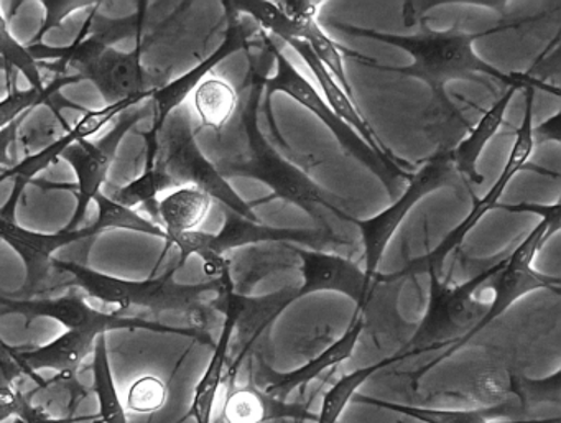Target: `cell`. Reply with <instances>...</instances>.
I'll use <instances>...</instances> for the list:
<instances>
[{"label":"cell","mask_w":561,"mask_h":423,"mask_svg":"<svg viewBox=\"0 0 561 423\" xmlns=\"http://www.w3.org/2000/svg\"><path fill=\"white\" fill-rule=\"evenodd\" d=\"M27 399L28 393L21 389L19 379L0 370V423L12 416L19 419Z\"/></svg>","instance_id":"40"},{"label":"cell","mask_w":561,"mask_h":423,"mask_svg":"<svg viewBox=\"0 0 561 423\" xmlns=\"http://www.w3.org/2000/svg\"><path fill=\"white\" fill-rule=\"evenodd\" d=\"M264 44L267 45L268 52H271L274 60L277 61V70H275L274 77L265 78L262 103L271 104L272 94L274 93L287 94L291 100L297 101L298 104H301V106L307 107L310 113H313L314 116L331 130V134L336 137L341 147H343L351 157L364 163L374 175L379 176L380 182H382L387 188L396 192L400 183L410 182L412 173L407 172V170L390 169L389 165H386V163L367 147V144L364 142L350 126H346V124L331 111L328 104H324V101L321 100L317 90L308 83L307 78L298 73L294 65L285 58L275 38L272 37V35L265 34V32Z\"/></svg>","instance_id":"6"},{"label":"cell","mask_w":561,"mask_h":423,"mask_svg":"<svg viewBox=\"0 0 561 423\" xmlns=\"http://www.w3.org/2000/svg\"><path fill=\"white\" fill-rule=\"evenodd\" d=\"M222 317L225 320H222L221 333H219L218 343L215 344L211 359L193 390L188 412L182 416V420H179V423H185L188 420H193L195 423H213V413H215L216 402H218L219 390L228 380L232 330H234L231 315L225 313Z\"/></svg>","instance_id":"25"},{"label":"cell","mask_w":561,"mask_h":423,"mask_svg":"<svg viewBox=\"0 0 561 423\" xmlns=\"http://www.w3.org/2000/svg\"><path fill=\"white\" fill-rule=\"evenodd\" d=\"M167 399V387L157 377L137 379L127 392V407L136 413H152L162 409Z\"/></svg>","instance_id":"37"},{"label":"cell","mask_w":561,"mask_h":423,"mask_svg":"<svg viewBox=\"0 0 561 423\" xmlns=\"http://www.w3.org/2000/svg\"><path fill=\"white\" fill-rule=\"evenodd\" d=\"M140 103H144V101L127 100L123 101V103L110 104V106L103 107V110L100 111H87L83 117L78 121L77 126L71 127L67 134H64L60 139L55 140L51 146L45 147L44 150H38L34 156H28L24 162L2 173V175H0V183L14 180V190H12L9 202L5 203L4 208H0V216H4V218L8 219H15V208H18L19 199H21L27 183L31 182L38 172L47 169L51 163L57 162L61 153H64L71 144L78 142V140H87L88 137L94 136V134L100 133L110 121L116 119L117 116L126 113L130 107L139 106Z\"/></svg>","instance_id":"17"},{"label":"cell","mask_w":561,"mask_h":423,"mask_svg":"<svg viewBox=\"0 0 561 423\" xmlns=\"http://www.w3.org/2000/svg\"><path fill=\"white\" fill-rule=\"evenodd\" d=\"M265 242H290L311 248V251H337L347 248L350 242L341 241L328 235L323 229H291L271 228L259 221H249L234 213L226 211V222L218 235L205 231L185 232L169 239V248L180 251V261L176 267H183L190 255L202 258L203 265L225 259V254L245 245L265 244Z\"/></svg>","instance_id":"7"},{"label":"cell","mask_w":561,"mask_h":423,"mask_svg":"<svg viewBox=\"0 0 561 423\" xmlns=\"http://www.w3.org/2000/svg\"><path fill=\"white\" fill-rule=\"evenodd\" d=\"M0 341H4V340H2V338H0Z\"/></svg>","instance_id":"46"},{"label":"cell","mask_w":561,"mask_h":423,"mask_svg":"<svg viewBox=\"0 0 561 423\" xmlns=\"http://www.w3.org/2000/svg\"><path fill=\"white\" fill-rule=\"evenodd\" d=\"M402 354L396 353L392 354V356L386 357V359L377 361V363L370 364V366L359 367V369L340 377V379L324 392L323 400H321L320 412L317 413L314 423H340L344 410L353 402L357 390H359L374 374L380 373V370L387 369V367L393 366V364L402 363Z\"/></svg>","instance_id":"29"},{"label":"cell","mask_w":561,"mask_h":423,"mask_svg":"<svg viewBox=\"0 0 561 423\" xmlns=\"http://www.w3.org/2000/svg\"><path fill=\"white\" fill-rule=\"evenodd\" d=\"M534 100H535V88H525V114L524 121H522L520 127L515 133L514 146H512L511 156H508L507 163H505L504 170H502L501 176L497 182L492 185V188L485 193L484 198L476 202L474 208L469 213L468 218L446 236L445 241L430 252L428 255L416 259V261L410 262L407 267L402 271L397 272L400 277L415 278L416 275H428L438 274L439 267H442L445 259L453 251H458L459 245L465 241L466 235L478 225L479 219L491 211L492 208L497 206L499 199H501L502 193L507 188L511 180L517 175L520 170L525 169L528 160H530L531 153L535 149V134H534Z\"/></svg>","instance_id":"13"},{"label":"cell","mask_w":561,"mask_h":423,"mask_svg":"<svg viewBox=\"0 0 561 423\" xmlns=\"http://www.w3.org/2000/svg\"><path fill=\"white\" fill-rule=\"evenodd\" d=\"M61 268L71 275L70 288L84 291L88 297L104 304L117 305L121 310L146 308L150 313H180L192 321L193 330L209 341V330L215 323L216 297L221 294L231 274L225 272L219 278H209L203 284L185 285L175 282L179 267L169 268L160 277L150 281H121L73 261H60Z\"/></svg>","instance_id":"2"},{"label":"cell","mask_w":561,"mask_h":423,"mask_svg":"<svg viewBox=\"0 0 561 423\" xmlns=\"http://www.w3.org/2000/svg\"><path fill=\"white\" fill-rule=\"evenodd\" d=\"M0 60L9 68V88H18L19 73L27 78L31 88L44 90V75L41 64L34 60L27 47L19 44L9 31L8 22L0 14ZM9 90V91H11Z\"/></svg>","instance_id":"34"},{"label":"cell","mask_w":561,"mask_h":423,"mask_svg":"<svg viewBox=\"0 0 561 423\" xmlns=\"http://www.w3.org/2000/svg\"><path fill=\"white\" fill-rule=\"evenodd\" d=\"M147 44H137L133 52L107 48L83 67L77 68L78 77L91 81L101 96L110 104L127 100L149 101L156 91L167 84V73L160 68H147L142 52Z\"/></svg>","instance_id":"16"},{"label":"cell","mask_w":561,"mask_h":423,"mask_svg":"<svg viewBox=\"0 0 561 423\" xmlns=\"http://www.w3.org/2000/svg\"><path fill=\"white\" fill-rule=\"evenodd\" d=\"M93 392L100 405V415L96 423H129L126 407L117 392L111 367L110 353H107L106 334L98 338L93 353Z\"/></svg>","instance_id":"30"},{"label":"cell","mask_w":561,"mask_h":423,"mask_svg":"<svg viewBox=\"0 0 561 423\" xmlns=\"http://www.w3.org/2000/svg\"><path fill=\"white\" fill-rule=\"evenodd\" d=\"M100 336L103 334L96 330H67L45 346L15 350V359L24 376L41 389L45 379L38 370H55L58 377L77 379L84 361L93 356Z\"/></svg>","instance_id":"19"},{"label":"cell","mask_w":561,"mask_h":423,"mask_svg":"<svg viewBox=\"0 0 561 423\" xmlns=\"http://www.w3.org/2000/svg\"><path fill=\"white\" fill-rule=\"evenodd\" d=\"M363 331H366V328H364V317L357 310L350 327L344 331L343 336L334 341L333 344H330L327 350L321 351L313 359L298 367V369L288 370V373H277L267 363L257 359L254 369H252L255 376L254 384L261 387L262 390H265V392L271 393V396L288 400V397L295 390L308 386V384L313 382L314 379H318L321 374L327 373L331 367L340 366L341 363L350 359L353 356L354 350H356L357 343H359Z\"/></svg>","instance_id":"18"},{"label":"cell","mask_w":561,"mask_h":423,"mask_svg":"<svg viewBox=\"0 0 561 423\" xmlns=\"http://www.w3.org/2000/svg\"><path fill=\"white\" fill-rule=\"evenodd\" d=\"M508 252H502L495 258L485 259L482 271L458 287H449L448 282L439 281L438 274H428V307L419 327L413 331L412 338L397 353L402 354L405 361L423 353L442 350V347L446 350L445 353L430 361L425 367L416 370L412 376L413 380L425 376L428 370L451 357L456 351L461 350L474 338L476 328L481 323L489 308V300H482V294L479 291L484 288L488 278L504 264Z\"/></svg>","instance_id":"4"},{"label":"cell","mask_w":561,"mask_h":423,"mask_svg":"<svg viewBox=\"0 0 561 423\" xmlns=\"http://www.w3.org/2000/svg\"><path fill=\"white\" fill-rule=\"evenodd\" d=\"M98 206V218L93 225H90L94 238L110 231V229H129V231L142 232V235L156 236L167 241L165 231L156 222L147 221L139 213L134 209L124 208L117 205L113 199L107 198L104 193H100L93 199Z\"/></svg>","instance_id":"33"},{"label":"cell","mask_w":561,"mask_h":423,"mask_svg":"<svg viewBox=\"0 0 561 423\" xmlns=\"http://www.w3.org/2000/svg\"><path fill=\"white\" fill-rule=\"evenodd\" d=\"M19 419L24 420L25 423H77V416L75 415H54L50 410L45 409L41 403H35L32 393H28L27 402H25Z\"/></svg>","instance_id":"41"},{"label":"cell","mask_w":561,"mask_h":423,"mask_svg":"<svg viewBox=\"0 0 561 423\" xmlns=\"http://www.w3.org/2000/svg\"><path fill=\"white\" fill-rule=\"evenodd\" d=\"M541 215H543V219L540 225L514 251H508L504 264L485 282V290L491 291L492 298L489 300L484 318L476 328L474 336L484 331L489 324L499 320L515 301L520 300L530 291L551 290L557 295L560 294L558 278L538 274L531 267L535 255L538 254L548 236L560 229V205H553L551 208L543 206Z\"/></svg>","instance_id":"9"},{"label":"cell","mask_w":561,"mask_h":423,"mask_svg":"<svg viewBox=\"0 0 561 423\" xmlns=\"http://www.w3.org/2000/svg\"><path fill=\"white\" fill-rule=\"evenodd\" d=\"M515 392L525 402H560V373H554L550 379L514 380Z\"/></svg>","instance_id":"39"},{"label":"cell","mask_w":561,"mask_h":423,"mask_svg":"<svg viewBox=\"0 0 561 423\" xmlns=\"http://www.w3.org/2000/svg\"><path fill=\"white\" fill-rule=\"evenodd\" d=\"M298 28V38L307 42L310 45L311 52L314 57L324 65L331 77L336 80V83L343 88L344 93L354 101V91L351 87L350 78L344 68L343 55L340 52V45L334 44L333 38L327 34L318 24L317 15L301 19V21L294 22Z\"/></svg>","instance_id":"31"},{"label":"cell","mask_w":561,"mask_h":423,"mask_svg":"<svg viewBox=\"0 0 561 423\" xmlns=\"http://www.w3.org/2000/svg\"><path fill=\"white\" fill-rule=\"evenodd\" d=\"M96 4L98 2H88V0H42L47 18H45L44 25L35 35L34 41H32V45L42 44L45 35L60 27L68 15L81 11V9L93 8Z\"/></svg>","instance_id":"38"},{"label":"cell","mask_w":561,"mask_h":423,"mask_svg":"<svg viewBox=\"0 0 561 423\" xmlns=\"http://www.w3.org/2000/svg\"><path fill=\"white\" fill-rule=\"evenodd\" d=\"M231 262L229 274H231L232 287L236 294L249 295L252 288L277 274V272L300 268L298 258V245L290 242H265L261 245H252L251 249L239 255Z\"/></svg>","instance_id":"24"},{"label":"cell","mask_w":561,"mask_h":423,"mask_svg":"<svg viewBox=\"0 0 561 423\" xmlns=\"http://www.w3.org/2000/svg\"><path fill=\"white\" fill-rule=\"evenodd\" d=\"M14 423H25L24 420L18 419Z\"/></svg>","instance_id":"45"},{"label":"cell","mask_w":561,"mask_h":423,"mask_svg":"<svg viewBox=\"0 0 561 423\" xmlns=\"http://www.w3.org/2000/svg\"><path fill=\"white\" fill-rule=\"evenodd\" d=\"M347 34L356 37L374 38L393 47L403 48L412 55L413 64L405 68H390L393 73L403 77L416 78L425 81L433 91L432 101H448L445 87L451 81L469 80L479 83V77L489 78L492 83L511 88H550L541 84L540 81L527 77V75H505L485 64L482 58L472 50L476 38L484 37L485 34H468V32L451 28L446 32L428 31L423 27L420 34L412 37H400V35L380 34V32L364 31V28L340 25Z\"/></svg>","instance_id":"3"},{"label":"cell","mask_w":561,"mask_h":423,"mask_svg":"<svg viewBox=\"0 0 561 423\" xmlns=\"http://www.w3.org/2000/svg\"><path fill=\"white\" fill-rule=\"evenodd\" d=\"M81 81L83 80L78 75H68V77H55L50 83L45 84L44 90L12 88L8 96L0 101V130L31 113L34 107L50 103L65 87L81 83Z\"/></svg>","instance_id":"32"},{"label":"cell","mask_w":561,"mask_h":423,"mask_svg":"<svg viewBox=\"0 0 561 423\" xmlns=\"http://www.w3.org/2000/svg\"><path fill=\"white\" fill-rule=\"evenodd\" d=\"M28 114L22 116L21 119L12 123L11 126L0 130V165H9L12 162L11 159V147L18 142L19 129H21L22 123L27 119Z\"/></svg>","instance_id":"42"},{"label":"cell","mask_w":561,"mask_h":423,"mask_svg":"<svg viewBox=\"0 0 561 423\" xmlns=\"http://www.w3.org/2000/svg\"><path fill=\"white\" fill-rule=\"evenodd\" d=\"M149 169L165 173L176 188L199 190L209 198L221 203L226 211L234 213L249 221H259L252 206L232 190L215 163L209 162L199 149L192 117L185 110H176L170 114L157 134L152 149L146 150V170Z\"/></svg>","instance_id":"5"},{"label":"cell","mask_w":561,"mask_h":423,"mask_svg":"<svg viewBox=\"0 0 561 423\" xmlns=\"http://www.w3.org/2000/svg\"><path fill=\"white\" fill-rule=\"evenodd\" d=\"M150 117H152V110H150L149 101H147L146 106L137 107V110L130 107L126 113L121 114V119L117 121L116 126L96 142L78 140V142L71 144L61 153L60 159L73 167L75 175H77V183H73V185L50 182L38 183L42 190H67V192L75 193V196H77V211H75L70 225L65 229L73 231V229L83 228L90 203L100 195L101 190L107 183V173H110L111 165L116 159L121 140L134 126L142 123L144 119H150Z\"/></svg>","instance_id":"10"},{"label":"cell","mask_w":561,"mask_h":423,"mask_svg":"<svg viewBox=\"0 0 561 423\" xmlns=\"http://www.w3.org/2000/svg\"><path fill=\"white\" fill-rule=\"evenodd\" d=\"M222 420L226 423H275L294 420L295 423L314 422L317 413L308 405L278 399L255 386L228 387Z\"/></svg>","instance_id":"21"},{"label":"cell","mask_w":561,"mask_h":423,"mask_svg":"<svg viewBox=\"0 0 561 423\" xmlns=\"http://www.w3.org/2000/svg\"><path fill=\"white\" fill-rule=\"evenodd\" d=\"M222 5H225L226 12H228L229 25L221 47H219L211 57L202 61L198 67L193 68L192 71L183 75L179 80L167 83L165 87L160 88V90L156 91L153 96L150 98L149 104L150 110H152L150 123H152V127L144 134L146 150L152 149L157 134L160 133L163 124L169 119L170 114L175 113L176 110L182 107L186 98L205 81V78L208 77L221 61H225L226 58L231 57V55L238 54V52L257 48L259 44H261V28L245 24L241 19V14H238V12L229 5V2H222Z\"/></svg>","instance_id":"15"},{"label":"cell","mask_w":561,"mask_h":423,"mask_svg":"<svg viewBox=\"0 0 561 423\" xmlns=\"http://www.w3.org/2000/svg\"><path fill=\"white\" fill-rule=\"evenodd\" d=\"M5 315H19L24 317L25 327L37 318H51L64 324L67 330H96L101 334L114 330H149L156 333L183 334V336L196 338L208 341L198 331L192 328H172L142 318L121 317L119 313H106L91 307L83 291L55 295V297L32 298V300H19V298L0 295V317Z\"/></svg>","instance_id":"11"},{"label":"cell","mask_w":561,"mask_h":423,"mask_svg":"<svg viewBox=\"0 0 561 423\" xmlns=\"http://www.w3.org/2000/svg\"><path fill=\"white\" fill-rule=\"evenodd\" d=\"M353 402L366 403L377 409L390 410L409 416L420 423H547L528 422L524 412L514 403H497V405L481 407V409H433V407L405 405V403L389 402L374 397L356 393Z\"/></svg>","instance_id":"23"},{"label":"cell","mask_w":561,"mask_h":423,"mask_svg":"<svg viewBox=\"0 0 561 423\" xmlns=\"http://www.w3.org/2000/svg\"><path fill=\"white\" fill-rule=\"evenodd\" d=\"M297 300H300L298 287L282 288L274 294L251 297V295L236 294L231 278L226 282L221 294L216 297L215 307L219 313L231 315L234 321L231 341V351L234 356H231L232 361L229 363V386H234V379L242 363L251 354L252 347L261 340L262 334Z\"/></svg>","instance_id":"14"},{"label":"cell","mask_w":561,"mask_h":423,"mask_svg":"<svg viewBox=\"0 0 561 423\" xmlns=\"http://www.w3.org/2000/svg\"><path fill=\"white\" fill-rule=\"evenodd\" d=\"M213 199L196 188H179L157 202L153 216L162 222L167 241L185 232L198 231L211 211Z\"/></svg>","instance_id":"27"},{"label":"cell","mask_w":561,"mask_h":423,"mask_svg":"<svg viewBox=\"0 0 561 423\" xmlns=\"http://www.w3.org/2000/svg\"><path fill=\"white\" fill-rule=\"evenodd\" d=\"M517 90V87L507 88L504 94L482 114L481 119L476 123V126L471 127L468 136L453 150V165H455L456 173H458L461 179L476 183V185L484 182V176L478 172L479 157H481L485 146L491 142L492 137L501 129L502 121H504L505 113H507L508 110V104H511L512 98H514L515 91Z\"/></svg>","instance_id":"26"},{"label":"cell","mask_w":561,"mask_h":423,"mask_svg":"<svg viewBox=\"0 0 561 423\" xmlns=\"http://www.w3.org/2000/svg\"><path fill=\"white\" fill-rule=\"evenodd\" d=\"M272 54L264 44L257 55L249 54V71L239 90V107L234 119L219 136L222 152L215 163L222 176H251L265 183L274 195L259 203L282 198L304 209L317 228L350 242L343 225L356 226L357 218L347 209L346 199L320 188L308 175L311 162H301L300 153L288 147L272 119L271 104L262 103L264 81L272 65Z\"/></svg>","instance_id":"1"},{"label":"cell","mask_w":561,"mask_h":423,"mask_svg":"<svg viewBox=\"0 0 561 423\" xmlns=\"http://www.w3.org/2000/svg\"><path fill=\"white\" fill-rule=\"evenodd\" d=\"M0 239L8 242L21 255L25 265V282L15 291V298L32 300V298L54 297L55 291L70 288L71 275L64 271L60 261L54 258L55 251L73 242H87L84 255L88 258V252L96 238L91 232L90 226H83L73 231L61 229L55 235H42V232L21 228L15 219L0 216Z\"/></svg>","instance_id":"8"},{"label":"cell","mask_w":561,"mask_h":423,"mask_svg":"<svg viewBox=\"0 0 561 423\" xmlns=\"http://www.w3.org/2000/svg\"><path fill=\"white\" fill-rule=\"evenodd\" d=\"M304 284L298 287L300 298L317 291H336L363 304L369 282L351 259L334 252L310 251L298 245Z\"/></svg>","instance_id":"20"},{"label":"cell","mask_w":561,"mask_h":423,"mask_svg":"<svg viewBox=\"0 0 561 423\" xmlns=\"http://www.w3.org/2000/svg\"><path fill=\"white\" fill-rule=\"evenodd\" d=\"M193 104L203 129L221 136L238 113L239 91L221 78H209L193 91Z\"/></svg>","instance_id":"28"},{"label":"cell","mask_w":561,"mask_h":423,"mask_svg":"<svg viewBox=\"0 0 561 423\" xmlns=\"http://www.w3.org/2000/svg\"><path fill=\"white\" fill-rule=\"evenodd\" d=\"M0 71H5V73H8V80H9V68L5 67V64L2 60H0Z\"/></svg>","instance_id":"44"},{"label":"cell","mask_w":561,"mask_h":423,"mask_svg":"<svg viewBox=\"0 0 561 423\" xmlns=\"http://www.w3.org/2000/svg\"><path fill=\"white\" fill-rule=\"evenodd\" d=\"M0 370L19 380L25 377L15 359V347L9 346L5 341H0Z\"/></svg>","instance_id":"43"},{"label":"cell","mask_w":561,"mask_h":423,"mask_svg":"<svg viewBox=\"0 0 561 423\" xmlns=\"http://www.w3.org/2000/svg\"><path fill=\"white\" fill-rule=\"evenodd\" d=\"M238 14L252 15L257 21L259 28L272 37L282 38L284 42L298 38V28L278 5L272 2H251V0H242V2H229Z\"/></svg>","instance_id":"36"},{"label":"cell","mask_w":561,"mask_h":423,"mask_svg":"<svg viewBox=\"0 0 561 423\" xmlns=\"http://www.w3.org/2000/svg\"><path fill=\"white\" fill-rule=\"evenodd\" d=\"M459 185H461V176L456 173L451 153L436 152L428 163H425L415 175H412L407 192L390 208L374 218L366 219V221L357 219L356 228H359L360 238H363L364 261H366L364 275L369 284L377 275V268H379L380 259H382L387 244L407 215L430 193L445 188V186L456 188Z\"/></svg>","instance_id":"12"},{"label":"cell","mask_w":561,"mask_h":423,"mask_svg":"<svg viewBox=\"0 0 561 423\" xmlns=\"http://www.w3.org/2000/svg\"><path fill=\"white\" fill-rule=\"evenodd\" d=\"M176 188L175 183L157 169H149L123 188H110L104 195L113 199L124 208L133 209L134 206L144 205L147 211L153 216L156 213L157 196L165 190Z\"/></svg>","instance_id":"35"},{"label":"cell","mask_w":561,"mask_h":423,"mask_svg":"<svg viewBox=\"0 0 561 423\" xmlns=\"http://www.w3.org/2000/svg\"><path fill=\"white\" fill-rule=\"evenodd\" d=\"M288 45L304 58L307 67L310 68L311 73L317 78L320 87L323 88L324 96H327L328 103H330L331 111L343 121L346 126H350L364 142L367 144L370 150L382 160L386 165H389L390 169L403 170L400 167V163L393 159L392 153L386 149L382 140L377 137V134L374 133L370 124L364 119L363 114H360L359 107H357L356 101L350 100L346 93H344L343 88L336 83L333 77H331L330 71L324 68V65L314 57L313 52H311L310 45L305 41H300V38H294V41H288Z\"/></svg>","instance_id":"22"}]
</instances>
